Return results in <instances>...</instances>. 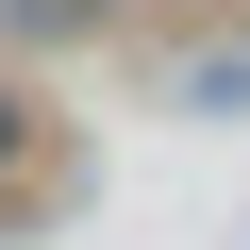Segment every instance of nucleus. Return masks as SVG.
Wrapping results in <instances>:
<instances>
[{
  "label": "nucleus",
  "mask_w": 250,
  "mask_h": 250,
  "mask_svg": "<svg viewBox=\"0 0 250 250\" xmlns=\"http://www.w3.org/2000/svg\"><path fill=\"white\" fill-rule=\"evenodd\" d=\"M0 34L17 50H83V34H117V0H0Z\"/></svg>",
  "instance_id": "f257e3e1"
},
{
  "label": "nucleus",
  "mask_w": 250,
  "mask_h": 250,
  "mask_svg": "<svg viewBox=\"0 0 250 250\" xmlns=\"http://www.w3.org/2000/svg\"><path fill=\"white\" fill-rule=\"evenodd\" d=\"M17 167H34V100L0 83V184H17Z\"/></svg>",
  "instance_id": "f03ea898"
}]
</instances>
